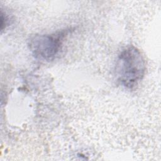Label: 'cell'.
Segmentation results:
<instances>
[{
	"label": "cell",
	"mask_w": 161,
	"mask_h": 161,
	"mask_svg": "<svg viewBox=\"0 0 161 161\" xmlns=\"http://www.w3.org/2000/svg\"><path fill=\"white\" fill-rule=\"evenodd\" d=\"M145 63L140 50L134 46L125 48L118 56L115 74L117 80L127 89H133L143 79Z\"/></svg>",
	"instance_id": "6da1fadb"
},
{
	"label": "cell",
	"mask_w": 161,
	"mask_h": 161,
	"mask_svg": "<svg viewBox=\"0 0 161 161\" xmlns=\"http://www.w3.org/2000/svg\"><path fill=\"white\" fill-rule=\"evenodd\" d=\"M67 31L64 30L52 34L37 35L30 38L28 46L36 58L52 60L60 52Z\"/></svg>",
	"instance_id": "7a4b0ae2"
}]
</instances>
